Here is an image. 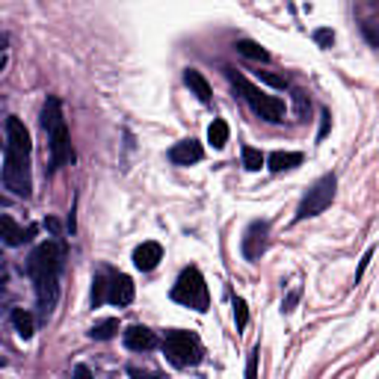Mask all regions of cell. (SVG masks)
I'll return each mask as SVG.
<instances>
[{
  "instance_id": "cell-1",
  "label": "cell",
  "mask_w": 379,
  "mask_h": 379,
  "mask_svg": "<svg viewBox=\"0 0 379 379\" xmlns=\"http://www.w3.org/2000/svg\"><path fill=\"white\" fill-rule=\"evenodd\" d=\"M30 131L24 128V122L18 116H9L6 119V163H4V184L27 199L33 190V181H30Z\"/></svg>"
},
{
  "instance_id": "cell-2",
  "label": "cell",
  "mask_w": 379,
  "mask_h": 379,
  "mask_svg": "<svg viewBox=\"0 0 379 379\" xmlns=\"http://www.w3.org/2000/svg\"><path fill=\"white\" fill-rule=\"evenodd\" d=\"M60 266H63V249L53 240L36 246V252L30 255V264H27V273H30L36 282V293H39V302H41V311L45 314L53 308V302H57Z\"/></svg>"
},
{
  "instance_id": "cell-3",
  "label": "cell",
  "mask_w": 379,
  "mask_h": 379,
  "mask_svg": "<svg viewBox=\"0 0 379 379\" xmlns=\"http://www.w3.org/2000/svg\"><path fill=\"white\" fill-rule=\"evenodd\" d=\"M163 353L175 368H193V364H199V359H202V344L193 332L172 329V332H166Z\"/></svg>"
},
{
  "instance_id": "cell-4",
  "label": "cell",
  "mask_w": 379,
  "mask_h": 379,
  "mask_svg": "<svg viewBox=\"0 0 379 379\" xmlns=\"http://www.w3.org/2000/svg\"><path fill=\"white\" fill-rule=\"evenodd\" d=\"M172 300L187 308H195V311H207V285L195 266H187L178 276V282L172 288Z\"/></svg>"
},
{
  "instance_id": "cell-5",
  "label": "cell",
  "mask_w": 379,
  "mask_h": 379,
  "mask_svg": "<svg viewBox=\"0 0 379 379\" xmlns=\"http://www.w3.org/2000/svg\"><path fill=\"white\" fill-rule=\"evenodd\" d=\"M335 187H338L335 175H323L317 184L302 195V202L297 207V219H308V217L323 214V210H326L332 205V199H335Z\"/></svg>"
},
{
  "instance_id": "cell-6",
  "label": "cell",
  "mask_w": 379,
  "mask_h": 379,
  "mask_svg": "<svg viewBox=\"0 0 379 379\" xmlns=\"http://www.w3.org/2000/svg\"><path fill=\"white\" fill-rule=\"evenodd\" d=\"M48 143H51V169H60L72 160V143H68V128L65 122H60L57 128L48 134Z\"/></svg>"
},
{
  "instance_id": "cell-7",
  "label": "cell",
  "mask_w": 379,
  "mask_h": 379,
  "mask_svg": "<svg viewBox=\"0 0 379 379\" xmlns=\"http://www.w3.org/2000/svg\"><path fill=\"white\" fill-rule=\"evenodd\" d=\"M266 231H270L266 219H255V222H252V226L246 229V234H243V258H249V261L261 258V252H264V246H266Z\"/></svg>"
},
{
  "instance_id": "cell-8",
  "label": "cell",
  "mask_w": 379,
  "mask_h": 379,
  "mask_svg": "<svg viewBox=\"0 0 379 379\" xmlns=\"http://www.w3.org/2000/svg\"><path fill=\"white\" fill-rule=\"evenodd\" d=\"M30 237H33V229H27V231H24L12 217L0 214V240H4L6 246H12V249H15V246H24L27 240H30Z\"/></svg>"
},
{
  "instance_id": "cell-9",
  "label": "cell",
  "mask_w": 379,
  "mask_h": 379,
  "mask_svg": "<svg viewBox=\"0 0 379 379\" xmlns=\"http://www.w3.org/2000/svg\"><path fill=\"white\" fill-rule=\"evenodd\" d=\"M202 146L195 143V139H181V143H175L169 148V160L175 166H190V163H199L202 160Z\"/></svg>"
},
{
  "instance_id": "cell-10",
  "label": "cell",
  "mask_w": 379,
  "mask_h": 379,
  "mask_svg": "<svg viewBox=\"0 0 379 379\" xmlns=\"http://www.w3.org/2000/svg\"><path fill=\"white\" fill-rule=\"evenodd\" d=\"M107 300L113 302V305H131L134 302V282L124 273H119V276H113V282L107 285Z\"/></svg>"
},
{
  "instance_id": "cell-11",
  "label": "cell",
  "mask_w": 379,
  "mask_h": 379,
  "mask_svg": "<svg viewBox=\"0 0 379 379\" xmlns=\"http://www.w3.org/2000/svg\"><path fill=\"white\" fill-rule=\"evenodd\" d=\"M160 258H163V249H160V243H154V240L134 249V266L136 270H143V273L154 270V266L160 264Z\"/></svg>"
},
{
  "instance_id": "cell-12",
  "label": "cell",
  "mask_w": 379,
  "mask_h": 379,
  "mask_svg": "<svg viewBox=\"0 0 379 379\" xmlns=\"http://www.w3.org/2000/svg\"><path fill=\"white\" fill-rule=\"evenodd\" d=\"M252 110L266 122H282L285 119V104L278 101V98H270V95H261L258 101L252 104Z\"/></svg>"
},
{
  "instance_id": "cell-13",
  "label": "cell",
  "mask_w": 379,
  "mask_h": 379,
  "mask_svg": "<svg viewBox=\"0 0 379 379\" xmlns=\"http://www.w3.org/2000/svg\"><path fill=\"white\" fill-rule=\"evenodd\" d=\"M124 344L143 353V349H151L154 344H158V338H154V332L146 329V326H128L124 329Z\"/></svg>"
},
{
  "instance_id": "cell-14",
  "label": "cell",
  "mask_w": 379,
  "mask_h": 379,
  "mask_svg": "<svg viewBox=\"0 0 379 379\" xmlns=\"http://www.w3.org/2000/svg\"><path fill=\"white\" fill-rule=\"evenodd\" d=\"M184 83H187L190 92L199 98L202 104H210V83L202 77V72H195V68H187V72H184Z\"/></svg>"
},
{
  "instance_id": "cell-15",
  "label": "cell",
  "mask_w": 379,
  "mask_h": 379,
  "mask_svg": "<svg viewBox=\"0 0 379 379\" xmlns=\"http://www.w3.org/2000/svg\"><path fill=\"white\" fill-rule=\"evenodd\" d=\"M266 163H270L273 172H285V169H293V166L302 163V154L300 151H273Z\"/></svg>"
},
{
  "instance_id": "cell-16",
  "label": "cell",
  "mask_w": 379,
  "mask_h": 379,
  "mask_svg": "<svg viewBox=\"0 0 379 379\" xmlns=\"http://www.w3.org/2000/svg\"><path fill=\"white\" fill-rule=\"evenodd\" d=\"M237 53L246 60H255V63H270V51H266L264 45H258V41H252V39H240L237 41Z\"/></svg>"
},
{
  "instance_id": "cell-17",
  "label": "cell",
  "mask_w": 379,
  "mask_h": 379,
  "mask_svg": "<svg viewBox=\"0 0 379 379\" xmlns=\"http://www.w3.org/2000/svg\"><path fill=\"white\" fill-rule=\"evenodd\" d=\"M226 75H229V80L234 83V89H237V92H240V95L246 98V101H249V104H255V101H258V98H261V92H258L255 86H252V83H249V80H246V77H243L240 72H237V68H226Z\"/></svg>"
},
{
  "instance_id": "cell-18",
  "label": "cell",
  "mask_w": 379,
  "mask_h": 379,
  "mask_svg": "<svg viewBox=\"0 0 379 379\" xmlns=\"http://www.w3.org/2000/svg\"><path fill=\"white\" fill-rule=\"evenodd\" d=\"M60 122H65L63 119V107H60V101L57 98H48V104H45V110H41V128H45L48 134L57 128Z\"/></svg>"
},
{
  "instance_id": "cell-19",
  "label": "cell",
  "mask_w": 379,
  "mask_h": 379,
  "mask_svg": "<svg viewBox=\"0 0 379 379\" xmlns=\"http://www.w3.org/2000/svg\"><path fill=\"white\" fill-rule=\"evenodd\" d=\"M12 323H15V332L21 335L24 341L33 338L36 326H33V314H30V311H24V308H15V311H12Z\"/></svg>"
},
{
  "instance_id": "cell-20",
  "label": "cell",
  "mask_w": 379,
  "mask_h": 379,
  "mask_svg": "<svg viewBox=\"0 0 379 379\" xmlns=\"http://www.w3.org/2000/svg\"><path fill=\"white\" fill-rule=\"evenodd\" d=\"M207 143L214 146L217 151H219V148H226V143H229V124L222 122V119H214V122H210V128H207Z\"/></svg>"
},
{
  "instance_id": "cell-21",
  "label": "cell",
  "mask_w": 379,
  "mask_h": 379,
  "mask_svg": "<svg viewBox=\"0 0 379 379\" xmlns=\"http://www.w3.org/2000/svg\"><path fill=\"white\" fill-rule=\"evenodd\" d=\"M119 332V320L116 317H104V320H98L95 326L89 329V335L95 341H107V338H113V335Z\"/></svg>"
},
{
  "instance_id": "cell-22",
  "label": "cell",
  "mask_w": 379,
  "mask_h": 379,
  "mask_svg": "<svg viewBox=\"0 0 379 379\" xmlns=\"http://www.w3.org/2000/svg\"><path fill=\"white\" fill-rule=\"evenodd\" d=\"M243 166L249 172H258L261 166H264V154L258 151V148H252V146H246L243 148Z\"/></svg>"
},
{
  "instance_id": "cell-23",
  "label": "cell",
  "mask_w": 379,
  "mask_h": 379,
  "mask_svg": "<svg viewBox=\"0 0 379 379\" xmlns=\"http://www.w3.org/2000/svg\"><path fill=\"white\" fill-rule=\"evenodd\" d=\"M92 285H95V288H92V305L98 308V305L107 300V278H104V276H95Z\"/></svg>"
},
{
  "instance_id": "cell-24",
  "label": "cell",
  "mask_w": 379,
  "mask_h": 379,
  "mask_svg": "<svg viewBox=\"0 0 379 379\" xmlns=\"http://www.w3.org/2000/svg\"><path fill=\"white\" fill-rule=\"evenodd\" d=\"M255 77H258L261 83H266V86H273V89H285V86H288L285 77L276 75V72H255Z\"/></svg>"
},
{
  "instance_id": "cell-25",
  "label": "cell",
  "mask_w": 379,
  "mask_h": 379,
  "mask_svg": "<svg viewBox=\"0 0 379 379\" xmlns=\"http://www.w3.org/2000/svg\"><path fill=\"white\" fill-rule=\"evenodd\" d=\"M234 320H237V329H246V323H249V308H246V302L237 297L234 300Z\"/></svg>"
},
{
  "instance_id": "cell-26",
  "label": "cell",
  "mask_w": 379,
  "mask_h": 379,
  "mask_svg": "<svg viewBox=\"0 0 379 379\" xmlns=\"http://www.w3.org/2000/svg\"><path fill=\"white\" fill-rule=\"evenodd\" d=\"M293 104H297V116L308 119V95L302 89H293Z\"/></svg>"
},
{
  "instance_id": "cell-27",
  "label": "cell",
  "mask_w": 379,
  "mask_h": 379,
  "mask_svg": "<svg viewBox=\"0 0 379 379\" xmlns=\"http://www.w3.org/2000/svg\"><path fill=\"white\" fill-rule=\"evenodd\" d=\"M258 349H252V356H249V361H246V379H258Z\"/></svg>"
},
{
  "instance_id": "cell-28",
  "label": "cell",
  "mask_w": 379,
  "mask_h": 379,
  "mask_svg": "<svg viewBox=\"0 0 379 379\" xmlns=\"http://www.w3.org/2000/svg\"><path fill=\"white\" fill-rule=\"evenodd\" d=\"M314 41H317L320 48H332L335 33H332V30H317V33H314Z\"/></svg>"
},
{
  "instance_id": "cell-29",
  "label": "cell",
  "mask_w": 379,
  "mask_h": 379,
  "mask_svg": "<svg viewBox=\"0 0 379 379\" xmlns=\"http://www.w3.org/2000/svg\"><path fill=\"white\" fill-rule=\"evenodd\" d=\"M371 258H373V249H368V252H364V258H361V264H359V273H356V282H359V278H361V273H364V270H368V264H371Z\"/></svg>"
},
{
  "instance_id": "cell-30",
  "label": "cell",
  "mask_w": 379,
  "mask_h": 379,
  "mask_svg": "<svg viewBox=\"0 0 379 379\" xmlns=\"http://www.w3.org/2000/svg\"><path fill=\"white\" fill-rule=\"evenodd\" d=\"M297 300H300V288H293V290L288 293V300H285V311H293V305H297Z\"/></svg>"
},
{
  "instance_id": "cell-31",
  "label": "cell",
  "mask_w": 379,
  "mask_h": 379,
  "mask_svg": "<svg viewBox=\"0 0 379 379\" xmlns=\"http://www.w3.org/2000/svg\"><path fill=\"white\" fill-rule=\"evenodd\" d=\"M72 379H92V373H89V368H86V364H77V368H75V376Z\"/></svg>"
},
{
  "instance_id": "cell-32",
  "label": "cell",
  "mask_w": 379,
  "mask_h": 379,
  "mask_svg": "<svg viewBox=\"0 0 379 379\" xmlns=\"http://www.w3.org/2000/svg\"><path fill=\"white\" fill-rule=\"evenodd\" d=\"M323 122H320V136H326V131H329V113L323 110V116H320Z\"/></svg>"
},
{
  "instance_id": "cell-33",
  "label": "cell",
  "mask_w": 379,
  "mask_h": 379,
  "mask_svg": "<svg viewBox=\"0 0 379 379\" xmlns=\"http://www.w3.org/2000/svg\"><path fill=\"white\" fill-rule=\"evenodd\" d=\"M4 290H6V278H4V276H0V293H4Z\"/></svg>"
},
{
  "instance_id": "cell-34",
  "label": "cell",
  "mask_w": 379,
  "mask_h": 379,
  "mask_svg": "<svg viewBox=\"0 0 379 379\" xmlns=\"http://www.w3.org/2000/svg\"><path fill=\"white\" fill-rule=\"evenodd\" d=\"M4 364H6V361H4V356H0V368H4Z\"/></svg>"
}]
</instances>
